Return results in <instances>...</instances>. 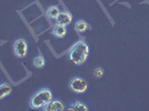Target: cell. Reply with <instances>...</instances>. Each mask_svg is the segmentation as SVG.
<instances>
[{"label": "cell", "mask_w": 149, "mask_h": 111, "mask_svg": "<svg viewBox=\"0 0 149 111\" xmlns=\"http://www.w3.org/2000/svg\"><path fill=\"white\" fill-rule=\"evenodd\" d=\"M69 60L76 66H81L89 57V46L84 40H79L71 46L68 52Z\"/></svg>", "instance_id": "6da1fadb"}, {"label": "cell", "mask_w": 149, "mask_h": 111, "mask_svg": "<svg viewBox=\"0 0 149 111\" xmlns=\"http://www.w3.org/2000/svg\"><path fill=\"white\" fill-rule=\"evenodd\" d=\"M54 99L51 90L48 88H42L38 90L30 99V107L32 109H44L45 105H48Z\"/></svg>", "instance_id": "7a4b0ae2"}, {"label": "cell", "mask_w": 149, "mask_h": 111, "mask_svg": "<svg viewBox=\"0 0 149 111\" xmlns=\"http://www.w3.org/2000/svg\"><path fill=\"white\" fill-rule=\"evenodd\" d=\"M69 88L74 93H84L88 89V81L81 77H74L69 81Z\"/></svg>", "instance_id": "3957f363"}, {"label": "cell", "mask_w": 149, "mask_h": 111, "mask_svg": "<svg viewBox=\"0 0 149 111\" xmlns=\"http://www.w3.org/2000/svg\"><path fill=\"white\" fill-rule=\"evenodd\" d=\"M13 52L18 58H25L28 53V43L25 39H17L13 43Z\"/></svg>", "instance_id": "277c9868"}, {"label": "cell", "mask_w": 149, "mask_h": 111, "mask_svg": "<svg viewBox=\"0 0 149 111\" xmlns=\"http://www.w3.org/2000/svg\"><path fill=\"white\" fill-rule=\"evenodd\" d=\"M71 22H72V15L67 10L60 11V13L56 18V24H58V25L68 27L69 25H71Z\"/></svg>", "instance_id": "5b68a950"}, {"label": "cell", "mask_w": 149, "mask_h": 111, "mask_svg": "<svg viewBox=\"0 0 149 111\" xmlns=\"http://www.w3.org/2000/svg\"><path fill=\"white\" fill-rule=\"evenodd\" d=\"M66 109V107L63 105L61 100H57V99H52L48 105H45V111H62Z\"/></svg>", "instance_id": "8992f818"}, {"label": "cell", "mask_w": 149, "mask_h": 111, "mask_svg": "<svg viewBox=\"0 0 149 111\" xmlns=\"http://www.w3.org/2000/svg\"><path fill=\"white\" fill-rule=\"evenodd\" d=\"M52 35L57 38H60V39L66 37V35H67V27L56 24V26L52 29Z\"/></svg>", "instance_id": "52a82bcc"}, {"label": "cell", "mask_w": 149, "mask_h": 111, "mask_svg": "<svg viewBox=\"0 0 149 111\" xmlns=\"http://www.w3.org/2000/svg\"><path fill=\"white\" fill-rule=\"evenodd\" d=\"M11 92H13V87L9 83H1L0 85V100L10 96Z\"/></svg>", "instance_id": "ba28073f"}, {"label": "cell", "mask_w": 149, "mask_h": 111, "mask_svg": "<svg viewBox=\"0 0 149 111\" xmlns=\"http://www.w3.org/2000/svg\"><path fill=\"white\" fill-rule=\"evenodd\" d=\"M88 29H89V25H88L85 20H78V21H76V24H74V30L77 31V32L84 33Z\"/></svg>", "instance_id": "9c48e42d"}, {"label": "cell", "mask_w": 149, "mask_h": 111, "mask_svg": "<svg viewBox=\"0 0 149 111\" xmlns=\"http://www.w3.org/2000/svg\"><path fill=\"white\" fill-rule=\"evenodd\" d=\"M67 110H74V111H88V107L84 102H81V101H77V102H74L72 105L68 107V108H66Z\"/></svg>", "instance_id": "30bf717a"}, {"label": "cell", "mask_w": 149, "mask_h": 111, "mask_svg": "<svg viewBox=\"0 0 149 111\" xmlns=\"http://www.w3.org/2000/svg\"><path fill=\"white\" fill-rule=\"evenodd\" d=\"M60 8L58 6H51L48 8V10H47V16L49 17L50 19H52V20H56V18L58 17V15L60 13Z\"/></svg>", "instance_id": "8fae6325"}, {"label": "cell", "mask_w": 149, "mask_h": 111, "mask_svg": "<svg viewBox=\"0 0 149 111\" xmlns=\"http://www.w3.org/2000/svg\"><path fill=\"white\" fill-rule=\"evenodd\" d=\"M45 65H46V60H45V58L41 55L37 56V57L33 59V66L37 69L44 68Z\"/></svg>", "instance_id": "7c38bea8"}, {"label": "cell", "mask_w": 149, "mask_h": 111, "mask_svg": "<svg viewBox=\"0 0 149 111\" xmlns=\"http://www.w3.org/2000/svg\"><path fill=\"white\" fill-rule=\"evenodd\" d=\"M93 77L95 78H97V79H100V78H102L104 77V74H105V71H104V69L100 68V67H98V68H96L95 70H93Z\"/></svg>", "instance_id": "4fadbf2b"}]
</instances>
